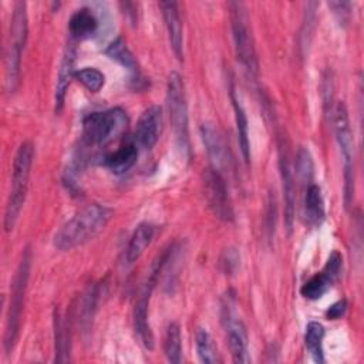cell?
<instances>
[{
	"mask_svg": "<svg viewBox=\"0 0 364 364\" xmlns=\"http://www.w3.org/2000/svg\"><path fill=\"white\" fill-rule=\"evenodd\" d=\"M294 169H296V175L297 178L304 182L309 183L313 179V173H314V164H313V158L311 154L307 148L300 146L297 154H296V162H294Z\"/></svg>",
	"mask_w": 364,
	"mask_h": 364,
	"instance_id": "28",
	"label": "cell"
},
{
	"mask_svg": "<svg viewBox=\"0 0 364 364\" xmlns=\"http://www.w3.org/2000/svg\"><path fill=\"white\" fill-rule=\"evenodd\" d=\"M98 30V20L91 9L81 7L68 20V31L73 38L84 40L94 36Z\"/></svg>",
	"mask_w": 364,
	"mask_h": 364,
	"instance_id": "21",
	"label": "cell"
},
{
	"mask_svg": "<svg viewBox=\"0 0 364 364\" xmlns=\"http://www.w3.org/2000/svg\"><path fill=\"white\" fill-rule=\"evenodd\" d=\"M154 235H155V226L152 223L142 222L135 228L134 233L129 237L128 246L125 249V263L128 266L134 264L144 255V252L152 242Z\"/></svg>",
	"mask_w": 364,
	"mask_h": 364,
	"instance_id": "19",
	"label": "cell"
},
{
	"mask_svg": "<svg viewBox=\"0 0 364 364\" xmlns=\"http://www.w3.org/2000/svg\"><path fill=\"white\" fill-rule=\"evenodd\" d=\"M303 216L307 225L320 226L326 219V208L323 193L318 185L310 183L306 189L304 203H303Z\"/></svg>",
	"mask_w": 364,
	"mask_h": 364,
	"instance_id": "20",
	"label": "cell"
},
{
	"mask_svg": "<svg viewBox=\"0 0 364 364\" xmlns=\"http://www.w3.org/2000/svg\"><path fill=\"white\" fill-rule=\"evenodd\" d=\"M200 136L212 164L210 168L218 171L220 175L229 172L232 169L233 159L220 129L212 122H205L200 127Z\"/></svg>",
	"mask_w": 364,
	"mask_h": 364,
	"instance_id": "11",
	"label": "cell"
},
{
	"mask_svg": "<svg viewBox=\"0 0 364 364\" xmlns=\"http://www.w3.org/2000/svg\"><path fill=\"white\" fill-rule=\"evenodd\" d=\"M54 338H55V361L64 363L63 354L68 351V334H67V326L63 320L61 314L55 310L54 314Z\"/></svg>",
	"mask_w": 364,
	"mask_h": 364,
	"instance_id": "29",
	"label": "cell"
},
{
	"mask_svg": "<svg viewBox=\"0 0 364 364\" xmlns=\"http://www.w3.org/2000/svg\"><path fill=\"white\" fill-rule=\"evenodd\" d=\"M324 333H326L324 327L318 321H310L306 326L304 346L316 363H324V351H323Z\"/></svg>",
	"mask_w": 364,
	"mask_h": 364,
	"instance_id": "24",
	"label": "cell"
},
{
	"mask_svg": "<svg viewBox=\"0 0 364 364\" xmlns=\"http://www.w3.org/2000/svg\"><path fill=\"white\" fill-rule=\"evenodd\" d=\"M346 310H347V301L343 299V300H338L334 304H331L328 307V310L326 311V316L330 320H337L346 313Z\"/></svg>",
	"mask_w": 364,
	"mask_h": 364,
	"instance_id": "31",
	"label": "cell"
},
{
	"mask_svg": "<svg viewBox=\"0 0 364 364\" xmlns=\"http://www.w3.org/2000/svg\"><path fill=\"white\" fill-rule=\"evenodd\" d=\"M240 264V253L236 247H228L220 256V266L226 274H233Z\"/></svg>",
	"mask_w": 364,
	"mask_h": 364,
	"instance_id": "30",
	"label": "cell"
},
{
	"mask_svg": "<svg viewBox=\"0 0 364 364\" xmlns=\"http://www.w3.org/2000/svg\"><path fill=\"white\" fill-rule=\"evenodd\" d=\"M229 11H230L232 36H233L237 60L245 67V70H247L252 75H255L257 74L259 64H257L255 40L252 34V26H250V18L247 16V10L243 3L230 1Z\"/></svg>",
	"mask_w": 364,
	"mask_h": 364,
	"instance_id": "7",
	"label": "cell"
},
{
	"mask_svg": "<svg viewBox=\"0 0 364 364\" xmlns=\"http://www.w3.org/2000/svg\"><path fill=\"white\" fill-rule=\"evenodd\" d=\"M33 159H34V146L31 142L24 141L23 144H20L13 161L11 189L9 193L6 212H4V229L7 232L13 230L18 219V215L23 209V205L27 196Z\"/></svg>",
	"mask_w": 364,
	"mask_h": 364,
	"instance_id": "2",
	"label": "cell"
},
{
	"mask_svg": "<svg viewBox=\"0 0 364 364\" xmlns=\"http://www.w3.org/2000/svg\"><path fill=\"white\" fill-rule=\"evenodd\" d=\"M223 326L235 363H249V337L243 321L236 316L230 304L223 307Z\"/></svg>",
	"mask_w": 364,
	"mask_h": 364,
	"instance_id": "12",
	"label": "cell"
},
{
	"mask_svg": "<svg viewBox=\"0 0 364 364\" xmlns=\"http://www.w3.org/2000/svg\"><path fill=\"white\" fill-rule=\"evenodd\" d=\"M28 37V18L27 4L24 1H16L10 20L9 43L6 53V88L9 92H14L20 81L21 55Z\"/></svg>",
	"mask_w": 364,
	"mask_h": 364,
	"instance_id": "3",
	"label": "cell"
},
{
	"mask_svg": "<svg viewBox=\"0 0 364 364\" xmlns=\"http://www.w3.org/2000/svg\"><path fill=\"white\" fill-rule=\"evenodd\" d=\"M232 104H233V111H235V121H236V129H237V141H239V146L242 151V155L245 158L246 162H249L250 158V142H249V122H247V117L246 112L240 104V101L237 100V97L235 95V92L232 91Z\"/></svg>",
	"mask_w": 364,
	"mask_h": 364,
	"instance_id": "23",
	"label": "cell"
},
{
	"mask_svg": "<svg viewBox=\"0 0 364 364\" xmlns=\"http://www.w3.org/2000/svg\"><path fill=\"white\" fill-rule=\"evenodd\" d=\"M279 168L282 176V188H283V198H284V220L286 226L290 230L293 228L294 220V209H296V185L293 172L287 159V154L284 152L283 146H280V156H279Z\"/></svg>",
	"mask_w": 364,
	"mask_h": 364,
	"instance_id": "16",
	"label": "cell"
},
{
	"mask_svg": "<svg viewBox=\"0 0 364 364\" xmlns=\"http://www.w3.org/2000/svg\"><path fill=\"white\" fill-rule=\"evenodd\" d=\"M128 122L127 112L119 107L91 112L82 121V141L90 146L107 145L127 129Z\"/></svg>",
	"mask_w": 364,
	"mask_h": 364,
	"instance_id": "5",
	"label": "cell"
},
{
	"mask_svg": "<svg viewBox=\"0 0 364 364\" xmlns=\"http://www.w3.org/2000/svg\"><path fill=\"white\" fill-rule=\"evenodd\" d=\"M30 252L26 249L20 264L16 270L13 284H11V294H10V304L7 311V321H6V331H4V350L9 354L17 338L20 331V321H21V311L24 304V294L27 290V282L30 276Z\"/></svg>",
	"mask_w": 364,
	"mask_h": 364,
	"instance_id": "6",
	"label": "cell"
},
{
	"mask_svg": "<svg viewBox=\"0 0 364 364\" xmlns=\"http://www.w3.org/2000/svg\"><path fill=\"white\" fill-rule=\"evenodd\" d=\"M105 54L117 61L119 65H122L124 68L128 70V73L131 75H134L135 78H139V67L138 63L134 57V54L131 53V50L128 48L127 43L124 41V38L118 37L115 38L107 48H105Z\"/></svg>",
	"mask_w": 364,
	"mask_h": 364,
	"instance_id": "22",
	"label": "cell"
},
{
	"mask_svg": "<svg viewBox=\"0 0 364 364\" xmlns=\"http://www.w3.org/2000/svg\"><path fill=\"white\" fill-rule=\"evenodd\" d=\"M195 346H196V353L198 357L202 363L206 364H213V363H220V357L218 353V348L215 347L213 338L209 334V331L203 327H199L195 334Z\"/></svg>",
	"mask_w": 364,
	"mask_h": 364,
	"instance_id": "25",
	"label": "cell"
},
{
	"mask_svg": "<svg viewBox=\"0 0 364 364\" xmlns=\"http://www.w3.org/2000/svg\"><path fill=\"white\" fill-rule=\"evenodd\" d=\"M202 179H203L205 198L213 215L220 220L232 222L235 218L233 205H232L223 175H220L213 168H206L203 171Z\"/></svg>",
	"mask_w": 364,
	"mask_h": 364,
	"instance_id": "10",
	"label": "cell"
},
{
	"mask_svg": "<svg viewBox=\"0 0 364 364\" xmlns=\"http://www.w3.org/2000/svg\"><path fill=\"white\" fill-rule=\"evenodd\" d=\"M138 159V144L135 139L125 141L117 151L108 154L104 158V165L115 175L129 171Z\"/></svg>",
	"mask_w": 364,
	"mask_h": 364,
	"instance_id": "18",
	"label": "cell"
},
{
	"mask_svg": "<svg viewBox=\"0 0 364 364\" xmlns=\"http://www.w3.org/2000/svg\"><path fill=\"white\" fill-rule=\"evenodd\" d=\"M74 61H75V51L73 47H67L57 73V84H55V92H54V109L57 114H60L64 108L67 90L70 87L71 78H74V73H75Z\"/></svg>",
	"mask_w": 364,
	"mask_h": 364,
	"instance_id": "17",
	"label": "cell"
},
{
	"mask_svg": "<svg viewBox=\"0 0 364 364\" xmlns=\"http://www.w3.org/2000/svg\"><path fill=\"white\" fill-rule=\"evenodd\" d=\"M171 250V249H169ZM165 252L159 260L154 264L152 267V272L148 277V280L145 282L138 299H136V303H135V307H134V328H135V333L136 336L139 337L141 343L144 344L145 348L148 350H152L154 348V334H152V330H151V326L148 323V306H149V299H151V294H152V290H154V286H155V282H156V277L161 272V269L164 267L165 262L168 260L171 252Z\"/></svg>",
	"mask_w": 364,
	"mask_h": 364,
	"instance_id": "9",
	"label": "cell"
},
{
	"mask_svg": "<svg viewBox=\"0 0 364 364\" xmlns=\"http://www.w3.org/2000/svg\"><path fill=\"white\" fill-rule=\"evenodd\" d=\"M162 129V109L158 105L148 107L139 117L134 139L138 146L151 149L158 142Z\"/></svg>",
	"mask_w": 364,
	"mask_h": 364,
	"instance_id": "14",
	"label": "cell"
},
{
	"mask_svg": "<svg viewBox=\"0 0 364 364\" xmlns=\"http://www.w3.org/2000/svg\"><path fill=\"white\" fill-rule=\"evenodd\" d=\"M343 266V256L338 252H333L323 270L317 274H314L311 279H309L300 289V293L303 297L309 300H318L321 299L333 286V283L340 276Z\"/></svg>",
	"mask_w": 364,
	"mask_h": 364,
	"instance_id": "13",
	"label": "cell"
},
{
	"mask_svg": "<svg viewBox=\"0 0 364 364\" xmlns=\"http://www.w3.org/2000/svg\"><path fill=\"white\" fill-rule=\"evenodd\" d=\"M165 27L168 31L169 43L173 54L178 60L183 58V27L179 16V6L176 1H161L159 3Z\"/></svg>",
	"mask_w": 364,
	"mask_h": 364,
	"instance_id": "15",
	"label": "cell"
},
{
	"mask_svg": "<svg viewBox=\"0 0 364 364\" xmlns=\"http://www.w3.org/2000/svg\"><path fill=\"white\" fill-rule=\"evenodd\" d=\"M166 104L169 119L175 135L176 146L186 161L191 159V139H189V117L185 84L178 73H171L166 84Z\"/></svg>",
	"mask_w": 364,
	"mask_h": 364,
	"instance_id": "4",
	"label": "cell"
},
{
	"mask_svg": "<svg viewBox=\"0 0 364 364\" xmlns=\"http://www.w3.org/2000/svg\"><path fill=\"white\" fill-rule=\"evenodd\" d=\"M114 210L101 203H91L68 219L54 236V246L60 250L78 247L100 235L112 219Z\"/></svg>",
	"mask_w": 364,
	"mask_h": 364,
	"instance_id": "1",
	"label": "cell"
},
{
	"mask_svg": "<svg viewBox=\"0 0 364 364\" xmlns=\"http://www.w3.org/2000/svg\"><path fill=\"white\" fill-rule=\"evenodd\" d=\"M333 128L344 162V199L350 206L354 196V141L348 111L343 101H338L333 109Z\"/></svg>",
	"mask_w": 364,
	"mask_h": 364,
	"instance_id": "8",
	"label": "cell"
},
{
	"mask_svg": "<svg viewBox=\"0 0 364 364\" xmlns=\"http://www.w3.org/2000/svg\"><path fill=\"white\" fill-rule=\"evenodd\" d=\"M164 351L168 361L178 364L182 358V337L181 330L176 323H171L166 327L165 341H164Z\"/></svg>",
	"mask_w": 364,
	"mask_h": 364,
	"instance_id": "26",
	"label": "cell"
},
{
	"mask_svg": "<svg viewBox=\"0 0 364 364\" xmlns=\"http://www.w3.org/2000/svg\"><path fill=\"white\" fill-rule=\"evenodd\" d=\"M74 78L80 81L90 92H98L105 84L104 74L94 67H84L77 70L74 73Z\"/></svg>",
	"mask_w": 364,
	"mask_h": 364,
	"instance_id": "27",
	"label": "cell"
},
{
	"mask_svg": "<svg viewBox=\"0 0 364 364\" xmlns=\"http://www.w3.org/2000/svg\"><path fill=\"white\" fill-rule=\"evenodd\" d=\"M328 6L334 10V13L337 16H340V21H344L346 17L348 16L350 3H347V1H331V3H328Z\"/></svg>",
	"mask_w": 364,
	"mask_h": 364,
	"instance_id": "32",
	"label": "cell"
}]
</instances>
